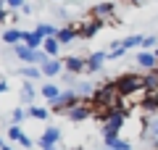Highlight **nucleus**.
I'll return each instance as SVG.
<instances>
[{
    "label": "nucleus",
    "instance_id": "f257e3e1",
    "mask_svg": "<svg viewBox=\"0 0 158 150\" xmlns=\"http://www.w3.org/2000/svg\"><path fill=\"white\" fill-rule=\"evenodd\" d=\"M124 100L127 98H121V92H118V87H116V82H106V84H100V87L95 90V95H92V111H95V116L103 121V116L106 113H111V111H127L124 108Z\"/></svg>",
    "mask_w": 158,
    "mask_h": 150
},
{
    "label": "nucleus",
    "instance_id": "f03ea898",
    "mask_svg": "<svg viewBox=\"0 0 158 150\" xmlns=\"http://www.w3.org/2000/svg\"><path fill=\"white\" fill-rule=\"evenodd\" d=\"M116 82V87H118V92H121V98H132V95H137V92H145V82H142V77L140 74H121V77H116L113 79Z\"/></svg>",
    "mask_w": 158,
    "mask_h": 150
},
{
    "label": "nucleus",
    "instance_id": "7ed1b4c3",
    "mask_svg": "<svg viewBox=\"0 0 158 150\" xmlns=\"http://www.w3.org/2000/svg\"><path fill=\"white\" fill-rule=\"evenodd\" d=\"M124 121H127V111H111L103 116V137H118V132L124 129Z\"/></svg>",
    "mask_w": 158,
    "mask_h": 150
},
{
    "label": "nucleus",
    "instance_id": "20e7f679",
    "mask_svg": "<svg viewBox=\"0 0 158 150\" xmlns=\"http://www.w3.org/2000/svg\"><path fill=\"white\" fill-rule=\"evenodd\" d=\"M82 100H85V98H79L77 90H66V92H63L56 103H50V108H53V113H63V116H66L71 108H77L79 103H82Z\"/></svg>",
    "mask_w": 158,
    "mask_h": 150
},
{
    "label": "nucleus",
    "instance_id": "39448f33",
    "mask_svg": "<svg viewBox=\"0 0 158 150\" xmlns=\"http://www.w3.org/2000/svg\"><path fill=\"white\" fill-rule=\"evenodd\" d=\"M90 116H95V111H92V103H90V100H82L77 108H71V111L66 113V119H69L71 124H82V121H87Z\"/></svg>",
    "mask_w": 158,
    "mask_h": 150
},
{
    "label": "nucleus",
    "instance_id": "423d86ee",
    "mask_svg": "<svg viewBox=\"0 0 158 150\" xmlns=\"http://www.w3.org/2000/svg\"><path fill=\"white\" fill-rule=\"evenodd\" d=\"M103 29V21L100 19H95V16H87L85 21L77 27V34H79V40H90V37H95L98 32Z\"/></svg>",
    "mask_w": 158,
    "mask_h": 150
},
{
    "label": "nucleus",
    "instance_id": "0eeeda50",
    "mask_svg": "<svg viewBox=\"0 0 158 150\" xmlns=\"http://www.w3.org/2000/svg\"><path fill=\"white\" fill-rule=\"evenodd\" d=\"M63 66H66V74H87V58L82 56H66L63 58Z\"/></svg>",
    "mask_w": 158,
    "mask_h": 150
},
{
    "label": "nucleus",
    "instance_id": "6e6552de",
    "mask_svg": "<svg viewBox=\"0 0 158 150\" xmlns=\"http://www.w3.org/2000/svg\"><path fill=\"white\" fill-rule=\"evenodd\" d=\"M137 66L140 69H145V71H156L158 69V58H156V53H150V50H137Z\"/></svg>",
    "mask_w": 158,
    "mask_h": 150
},
{
    "label": "nucleus",
    "instance_id": "1a4fd4ad",
    "mask_svg": "<svg viewBox=\"0 0 158 150\" xmlns=\"http://www.w3.org/2000/svg\"><path fill=\"white\" fill-rule=\"evenodd\" d=\"M113 13H116V3H111V0H106V3H95V6L90 8V16H95V19H111Z\"/></svg>",
    "mask_w": 158,
    "mask_h": 150
},
{
    "label": "nucleus",
    "instance_id": "9d476101",
    "mask_svg": "<svg viewBox=\"0 0 158 150\" xmlns=\"http://www.w3.org/2000/svg\"><path fill=\"white\" fill-rule=\"evenodd\" d=\"M140 111L145 113V119L158 116V95H150V92H148L145 98L140 100Z\"/></svg>",
    "mask_w": 158,
    "mask_h": 150
},
{
    "label": "nucleus",
    "instance_id": "9b49d317",
    "mask_svg": "<svg viewBox=\"0 0 158 150\" xmlns=\"http://www.w3.org/2000/svg\"><path fill=\"white\" fill-rule=\"evenodd\" d=\"M108 61V53H103V50H98V53H90L87 56V74H98L103 69V63Z\"/></svg>",
    "mask_w": 158,
    "mask_h": 150
},
{
    "label": "nucleus",
    "instance_id": "f8f14e48",
    "mask_svg": "<svg viewBox=\"0 0 158 150\" xmlns=\"http://www.w3.org/2000/svg\"><path fill=\"white\" fill-rule=\"evenodd\" d=\"M24 45L32 50H42L45 45V34L40 32V29H32V32H24Z\"/></svg>",
    "mask_w": 158,
    "mask_h": 150
},
{
    "label": "nucleus",
    "instance_id": "ddd939ff",
    "mask_svg": "<svg viewBox=\"0 0 158 150\" xmlns=\"http://www.w3.org/2000/svg\"><path fill=\"white\" fill-rule=\"evenodd\" d=\"M58 140H61V129L58 127H45V132H42V137L37 140V145H50V148H56Z\"/></svg>",
    "mask_w": 158,
    "mask_h": 150
},
{
    "label": "nucleus",
    "instance_id": "4468645a",
    "mask_svg": "<svg viewBox=\"0 0 158 150\" xmlns=\"http://www.w3.org/2000/svg\"><path fill=\"white\" fill-rule=\"evenodd\" d=\"M63 69H66V66H63V58H50V61L42 66V77H50L53 79V77H58Z\"/></svg>",
    "mask_w": 158,
    "mask_h": 150
},
{
    "label": "nucleus",
    "instance_id": "2eb2a0df",
    "mask_svg": "<svg viewBox=\"0 0 158 150\" xmlns=\"http://www.w3.org/2000/svg\"><path fill=\"white\" fill-rule=\"evenodd\" d=\"M3 42L16 48V45H21V42H24V32H21V29H16V27H8L6 32H3Z\"/></svg>",
    "mask_w": 158,
    "mask_h": 150
},
{
    "label": "nucleus",
    "instance_id": "dca6fc26",
    "mask_svg": "<svg viewBox=\"0 0 158 150\" xmlns=\"http://www.w3.org/2000/svg\"><path fill=\"white\" fill-rule=\"evenodd\" d=\"M34 98H37V90L32 87V82H24L21 84V103L29 108V106H34Z\"/></svg>",
    "mask_w": 158,
    "mask_h": 150
},
{
    "label": "nucleus",
    "instance_id": "f3484780",
    "mask_svg": "<svg viewBox=\"0 0 158 150\" xmlns=\"http://www.w3.org/2000/svg\"><path fill=\"white\" fill-rule=\"evenodd\" d=\"M142 82H145V92L158 95V71H148L145 77H142Z\"/></svg>",
    "mask_w": 158,
    "mask_h": 150
},
{
    "label": "nucleus",
    "instance_id": "a211bd4d",
    "mask_svg": "<svg viewBox=\"0 0 158 150\" xmlns=\"http://www.w3.org/2000/svg\"><path fill=\"white\" fill-rule=\"evenodd\" d=\"M61 90H58L56 87V84H53V82H45V84H42V98H45V100H50V103H56V100L58 98H61Z\"/></svg>",
    "mask_w": 158,
    "mask_h": 150
},
{
    "label": "nucleus",
    "instance_id": "6ab92c4d",
    "mask_svg": "<svg viewBox=\"0 0 158 150\" xmlns=\"http://www.w3.org/2000/svg\"><path fill=\"white\" fill-rule=\"evenodd\" d=\"M77 37H79V34H77V27H63L61 32H58V42H61V45H71Z\"/></svg>",
    "mask_w": 158,
    "mask_h": 150
},
{
    "label": "nucleus",
    "instance_id": "aec40b11",
    "mask_svg": "<svg viewBox=\"0 0 158 150\" xmlns=\"http://www.w3.org/2000/svg\"><path fill=\"white\" fill-rule=\"evenodd\" d=\"M103 140H106V148H113V150H132L129 140H124V137H103Z\"/></svg>",
    "mask_w": 158,
    "mask_h": 150
},
{
    "label": "nucleus",
    "instance_id": "412c9836",
    "mask_svg": "<svg viewBox=\"0 0 158 150\" xmlns=\"http://www.w3.org/2000/svg\"><path fill=\"white\" fill-rule=\"evenodd\" d=\"M63 45L58 42V37H45V45H42V50H45L50 58H58V50H61Z\"/></svg>",
    "mask_w": 158,
    "mask_h": 150
},
{
    "label": "nucleus",
    "instance_id": "4be33fe9",
    "mask_svg": "<svg viewBox=\"0 0 158 150\" xmlns=\"http://www.w3.org/2000/svg\"><path fill=\"white\" fill-rule=\"evenodd\" d=\"M27 113H29V119H37V121H45V119L50 116V111H48V108H42V106H29Z\"/></svg>",
    "mask_w": 158,
    "mask_h": 150
},
{
    "label": "nucleus",
    "instance_id": "5701e85b",
    "mask_svg": "<svg viewBox=\"0 0 158 150\" xmlns=\"http://www.w3.org/2000/svg\"><path fill=\"white\" fill-rule=\"evenodd\" d=\"M142 42H145V34H129V37H124V48L127 50H135V48L142 50Z\"/></svg>",
    "mask_w": 158,
    "mask_h": 150
},
{
    "label": "nucleus",
    "instance_id": "b1692460",
    "mask_svg": "<svg viewBox=\"0 0 158 150\" xmlns=\"http://www.w3.org/2000/svg\"><path fill=\"white\" fill-rule=\"evenodd\" d=\"M145 137H153V140H158V116H153V119H145Z\"/></svg>",
    "mask_w": 158,
    "mask_h": 150
},
{
    "label": "nucleus",
    "instance_id": "393cba45",
    "mask_svg": "<svg viewBox=\"0 0 158 150\" xmlns=\"http://www.w3.org/2000/svg\"><path fill=\"white\" fill-rule=\"evenodd\" d=\"M19 74H21V77L29 82V79H40V77H42V69H40V66H24Z\"/></svg>",
    "mask_w": 158,
    "mask_h": 150
},
{
    "label": "nucleus",
    "instance_id": "a878e982",
    "mask_svg": "<svg viewBox=\"0 0 158 150\" xmlns=\"http://www.w3.org/2000/svg\"><path fill=\"white\" fill-rule=\"evenodd\" d=\"M21 137H24L21 127H16V124H11V127H8V140H11V142H21Z\"/></svg>",
    "mask_w": 158,
    "mask_h": 150
},
{
    "label": "nucleus",
    "instance_id": "bb28decb",
    "mask_svg": "<svg viewBox=\"0 0 158 150\" xmlns=\"http://www.w3.org/2000/svg\"><path fill=\"white\" fill-rule=\"evenodd\" d=\"M27 116H29L27 108H13V113H11V124H16V127H19V124H21Z\"/></svg>",
    "mask_w": 158,
    "mask_h": 150
},
{
    "label": "nucleus",
    "instance_id": "cd10ccee",
    "mask_svg": "<svg viewBox=\"0 0 158 150\" xmlns=\"http://www.w3.org/2000/svg\"><path fill=\"white\" fill-rule=\"evenodd\" d=\"M40 32H42V34H45V37H58V32H61V29H58V27H53V24H40Z\"/></svg>",
    "mask_w": 158,
    "mask_h": 150
},
{
    "label": "nucleus",
    "instance_id": "c85d7f7f",
    "mask_svg": "<svg viewBox=\"0 0 158 150\" xmlns=\"http://www.w3.org/2000/svg\"><path fill=\"white\" fill-rule=\"evenodd\" d=\"M142 50H158V37H153V34H145V42H142Z\"/></svg>",
    "mask_w": 158,
    "mask_h": 150
},
{
    "label": "nucleus",
    "instance_id": "c756f323",
    "mask_svg": "<svg viewBox=\"0 0 158 150\" xmlns=\"http://www.w3.org/2000/svg\"><path fill=\"white\" fill-rule=\"evenodd\" d=\"M6 6H8V11H21L24 6H27V0H6Z\"/></svg>",
    "mask_w": 158,
    "mask_h": 150
},
{
    "label": "nucleus",
    "instance_id": "7c9ffc66",
    "mask_svg": "<svg viewBox=\"0 0 158 150\" xmlns=\"http://www.w3.org/2000/svg\"><path fill=\"white\" fill-rule=\"evenodd\" d=\"M8 16H11V11H8L6 0H0V24H6V21H8Z\"/></svg>",
    "mask_w": 158,
    "mask_h": 150
},
{
    "label": "nucleus",
    "instance_id": "2f4dec72",
    "mask_svg": "<svg viewBox=\"0 0 158 150\" xmlns=\"http://www.w3.org/2000/svg\"><path fill=\"white\" fill-rule=\"evenodd\" d=\"M19 145H21V148H32V137H29V134H24V137H21V142H19Z\"/></svg>",
    "mask_w": 158,
    "mask_h": 150
},
{
    "label": "nucleus",
    "instance_id": "473e14b6",
    "mask_svg": "<svg viewBox=\"0 0 158 150\" xmlns=\"http://www.w3.org/2000/svg\"><path fill=\"white\" fill-rule=\"evenodd\" d=\"M3 92H8V82H6V79H0V95H3Z\"/></svg>",
    "mask_w": 158,
    "mask_h": 150
},
{
    "label": "nucleus",
    "instance_id": "72a5a7b5",
    "mask_svg": "<svg viewBox=\"0 0 158 150\" xmlns=\"http://www.w3.org/2000/svg\"><path fill=\"white\" fill-rule=\"evenodd\" d=\"M21 13H24V16H32V6H29V3H27V6L21 8Z\"/></svg>",
    "mask_w": 158,
    "mask_h": 150
},
{
    "label": "nucleus",
    "instance_id": "f704fd0d",
    "mask_svg": "<svg viewBox=\"0 0 158 150\" xmlns=\"http://www.w3.org/2000/svg\"><path fill=\"white\" fill-rule=\"evenodd\" d=\"M40 150H58V148H50V145H40Z\"/></svg>",
    "mask_w": 158,
    "mask_h": 150
},
{
    "label": "nucleus",
    "instance_id": "c9c22d12",
    "mask_svg": "<svg viewBox=\"0 0 158 150\" xmlns=\"http://www.w3.org/2000/svg\"><path fill=\"white\" fill-rule=\"evenodd\" d=\"M124 3H132V6H137V3H142V0H124Z\"/></svg>",
    "mask_w": 158,
    "mask_h": 150
},
{
    "label": "nucleus",
    "instance_id": "e433bc0d",
    "mask_svg": "<svg viewBox=\"0 0 158 150\" xmlns=\"http://www.w3.org/2000/svg\"><path fill=\"white\" fill-rule=\"evenodd\" d=\"M0 150H13V148H11V145H3V148H0Z\"/></svg>",
    "mask_w": 158,
    "mask_h": 150
},
{
    "label": "nucleus",
    "instance_id": "4c0bfd02",
    "mask_svg": "<svg viewBox=\"0 0 158 150\" xmlns=\"http://www.w3.org/2000/svg\"><path fill=\"white\" fill-rule=\"evenodd\" d=\"M53 3H61V0H53Z\"/></svg>",
    "mask_w": 158,
    "mask_h": 150
},
{
    "label": "nucleus",
    "instance_id": "58836bf2",
    "mask_svg": "<svg viewBox=\"0 0 158 150\" xmlns=\"http://www.w3.org/2000/svg\"><path fill=\"white\" fill-rule=\"evenodd\" d=\"M106 150H113V148H106Z\"/></svg>",
    "mask_w": 158,
    "mask_h": 150
}]
</instances>
